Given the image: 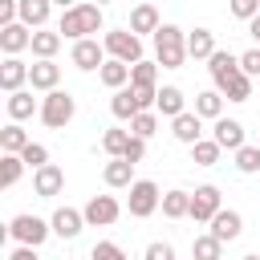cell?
<instances>
[{
  "instance_id": "obj_32",
  "label": "cell",
  "mask_w": 260,
  "mask_h": 260,
  "mask_svg": "<svg viewBox=\"0 0 260 260\" xmlns=\"http://www.w3.org/2000/svg\"><path fill=\"white\" fill-rule=\"evenodd\" d=\"M162 215H167V219L191 215V191H167V195H162Z\"/></svg>"
},
{
  "instance_id": "obj_45",
  "label": "cell",
  "mask_w": 260,
  "mask_h": 260,
  "mask_svg": "<svg viewBox=\"0 0 260 260\" xmlns=\"http://www.w3.org/2000/svg\"><path fill=\"white\" fill-rule=\"evenodd\" d=\"M8 260H41V256H37V248H28V244H16Z\"/></svg>"
},
{
  "instance_id": "obj_9",
  "label": "cell",
  "mask_w": 260,
  "mask_h": 260,
  "mask_svg": "<svg viewBox=\"0 0 260 260\" xmlns=\"http://www.w3.org/2000/svg\"><path fill=\"white\" fill-rule=\"evenodd\" d=\"M219 207H223V203H219V187H211V183L195 187V195H191V219H195V223H211V215H215Z\"/></svg>"
},
{
  "instance_id": "obj_36",
  "label": "cell",
  "mask_w": 260,
  "mask_h": 260,
  "mask_svg": "<svg viewBox=\"0 0 260 260\" xmlns=\"http://www.w3.org/2000/svg\"><path fill=\"white\" fill-rule=\"evenodd\" d=\"M154 130H158V110H142V114H134V118H130V134L150 138Z\"/></svg>"
},
{
  "instance_id": "obj_4",
  "label": "cell",
  "mask_w": 260,
  "mask_h": 260,
  "mask_svg": "<svg viewBox=\"0 0 260 260\" xmlns=\"http://www.w3.org/2000/svg\"><path fill=\"white\" fill-rule=\"evenodd\" d=\"M126 207H130V215H134V219L154 215V211L162 207L158 183H154V179H134V183H130V199H126Z\"/></svg>"
},
{
  "instance_id": "obj_17",
  "label": "cell",
  "mask_w": 260,
  "mask_h": 260,
  "mask_svg": "<svg viewBox=\"0 0 260 260\" xmlns=\"http://www.w3.org/2000/svg\"><path fill=\"white\" fill-rule=\"evenodd\" d=\"M28 69H32V65H24L20 57H4V65H0V89H4V93H16V89L28 81Z\"/></svg>"
},
{
  "instance_id": "obj_7",
  "label": "cell",
  "mask_w": 260,
  "mask_h": 260,
  "mask_svg": "<svg viewBox=\"0 0 260 260\" xmlns=\"http://www.w3.org/2000/svg\"><path fill=\"white\" fill-rule=\"evenodd\" d=\"M69 61H73L77 69L93 73V69H102V65H106V45H98V37H81V41H73Z\"/></svg>"
},
{
  "instance_id": "obj_42",
  "label": "cell",
  "mask_w": 260,
  "mask_h": 260,
  "mask_svg": "<svg viewBox=\"0 0 260 260\" xmlns=\"http://www.w3.org/2000/svg\"><path fill=\"white\" fill-rule=\"evenodd\" d=\"M142 260H175V248L167 240H154V244H146V256Z\"/></svg>"
},
{
  "instance_id": "obj_46",
  "label": "cell",
  "mask_w": 260,
  "mask_h": 260,
  "mask_svg": "<svg viewBox=\"0 0 260 260\" xmlns=\"http://www.w3.org/2000/svg\"><path fill=\"white\" fill-rule=\"evenodd\" d=\"M248 32H252V37H256V41H260V12H256V16H252V20H248Z\"/></svg>"
},
{
  "instance_id": "obj_30",
  "label": "cell",
  "mask_w": 260,
  "mask_h": 260,
  "mask_svg": "<svg viewBox=\"0 0 260 260\" xmlns=\"http://www.w3.org/2000/svg\"><path fill=\"white\" fill-rule=\"evenodd\" d=\"M219 93H223L228 102H248V98H252V77H248V73L240 69L236 77H228V81L219 85Z\"/></svg>"
},
{
  "instance_id": "obj_34",
  "label": "cell",
  "mask_w": 260,
  "mask_h": 260,
  "mask_svg": "<svg viewBox=\"0 0 260 260\" xmlns=\"http://www.w3.org/2000/svg\"><path fill=\"white\" fill-rule=\"evenodd\" d=\"M158 81V61H134L130 65V85H154Z\"/></svg>"
},
{
  "instance_id": "obj_33",
  "label": "cell",
  "mask_w": 260,
  "mask_h": 260,
  "mask_svg": "<svg viewBox=\"0 0 260 260\" xmlns=\"http://www.w3.org/2000/svg\"><path fill=\"white\" fill-rule=\"evenodd\" d=\"M219 150H223V146H219L215 138H199V142L191 146V162H195V167H215V162H219Z\"/></svg>"
},
{
  "instance_id": "obj_15",
  "label": "cell",
  "mask_w": 260,
  "mask_h": 260,
  "mask_svg": "<svg viewBox=\"0 0 260 260\" xmlns=\"http://www.w3.org/2000/svg\"><path fill=\"white\" fill-rule=\"evenodd\" d=\"M207 69H211V81H215V89H219L228 77H236V73H240V57H236V53H228V49H215V53L207 57Z\"/></svg>"
},
{
  "instance_id": "obj_12",
  "label": "cell",
  "mask_w": 260,
  "mask_h": 260,
  "mask_svg": "<svg viewBox=\"0 0 260 260\" xmlns=\"http://www.w3.org/2000/svg\"><path fill=\"white\" fill-rule=\"evenodd\" d=\"M49 223H53V236H61V240H77L81 228H85V211H77V207H57Z\"/></svg>"
},
{
  "instance_id": "obj_43",
  "label": "cell",
  "mask_w": 260,
  "mask_h": 260,
  "mask_svg": "<svg viewBox=\"0 0 260 260\" xmlns=\"http://www.w3.org/2000/svg\"><path fill=\"white\" fill-rule=\"evenodd\" d=\"M240 69H244L248 77H260V49H248V53H240Z\"/></svg>"
},
{
  "instance_id": "obj_21",
  "label": "cell",
  "mask_w": 260,
  "mask_h": 260,
  "mask_svg": "<svg viewBox=\"0 0 260 260\" xmlns=\"http://www.w3.org/2000/svg\"><path fill=\"white\" fill-rule=\"evenodd\" d=\"M8 118L12 122H24V118H32V114H41V102L28 93V89H16V93H8Z\"/></svg>"
},
{
  "instance_id": "obj_41",
  "label": "cell",
  "mask_w": 260,
  "mask_h": 260,
  "mask_svg": "<svg viewBox=\"0 0 260 260\" xmlns=\"http://www.w3.org/2000/svg\"><path fill=\"white\" fill-rule=\"evenodd\" d=\"M122 158H130V162H142V158H146V138H138V134H130V142H126V150H122Z\"/></svg>"
},
{
  "instance_id": "obj_13",
  "label": "cell",
  "mask_w": 260,
  "mask_h": 260,
  "mask_svg": "<svg viewBox=\"0 0 260 260\" xmlns=\"http://www.w3.org/2000/svg\"><path fill=\"white\" fill-rule=\"evenodd\" d=\"M171 134H175L183 146H195V142L203 138V118H199L195 110H183L179 118H171Z\"/></svg>"
},
{
  "instance_id": "obj_5",
  "label": "cell",
  "mask_w": 260,
  "mask_h": 260,
  "mask_svg": "<svg viewBox=\"0 0 260 260\" xmlns=\"http://www.w3.org/2000/svg\"><path fill=\"white\" fill-rule=\"evenodd\" d=\"M49 232H53V223L49 219H41V215H12V223H8V236L16 240V244H28V248H41L45 240H49Z\"/></svg>"
},
{
  "instance_id": "obj_48",
  "label": "cell",
  "mask_w": 260,
  "mask_h": 260,
  "mask_svg": "<svg viewBox=\"0 0 260 260\" xmlns=\"http://www.w3.org/2000/svg\"><path fill=\"white\" fill-rule=\"evenodd\" d=\"M93 4H110V0H93Z\"/></svg>"
},
{
  "instance_id": "obj_11",
  "label": "cell",
  "mask_w": 260,
  "mask_h": 260,
  "mask_svg": "<svg viewBox=\"0 0 260 260\" xmlns=\"http://www.w3.org/2000/svg\"><path fill=\"white\" fill-rule=\"evenodd\" d=\"M61 187H65V171H61L57 162H45L41 171H32V191H37L41 199L61 195Z\"/></svg>"
},
{
  "instance_id": "obj_49",
  "label": "cell",
  "mask_w": 260,
  "mask_h": 260,
  "mask_svg": "<svg viewBox=\"0 0 260 260\" xmlns=\"http://www.w3.org/2000/svg\"><path fill=\"white\" fill-rule=\"evenodd\" d=\"M244 260H260V256H244Z\"/></svg>"
},
{
  "instance_id": "obj_38",
  "label": "cell",
  "mask_w": 260,
  "mask_h": 260,
  "mask_svg": "<svg viewBox=\"0 0 260 260\" xmlns=\"http://www.w3.org/2000/svg\"><path fill=\"white\" fill-rule=\"evenodd\" d=\"M236 167H240L244 175H256V171H260V146H248V142H244V146L236 150Z\"/></svg>"
},
{
  "instance_id": "obj_39",
  "label": "cell",
  "mask_w": 260,
  "mask_h": 260,
  "mask_svg": "<svg viewBox=\"0 0 260 260\" xmlns=\"http://www.w3.org/2000/svg\"><path fill=\"white\" fill-rule=\"evenodd\" d=\"M20 158H24V162H28L32 171H41V167L49 162V146H41V142H28V146L20 150Z\"/></svg>"
},
{
  "instance_id": "obj_40",
  "label": "cell",
  "mask_w": 260,
  "mask_h": 260,
  "mask_svg": "<svg viewBox=\"0 0 260 260\" xmlns=\"http://www.w3.org/2000/svg\"><path fill=\"white\" fill-rule=\"evenodd\" d=\"M89 260H126V252H122L114 240H98L93 252H89Z\"/></svg>"
},
{
  "instance_id": "obj_3",
  "label": "cell",
  "mask_w": 260,
  "mask_h": 260,
  "mask_svg": "<svg viewBox=\"0 0 260 260\" xmlns=\"http://www.w3.org/2000/svg\"><path fill=\"white\" fill-rule=\"evenodd\" d=\"M73 114H77V102H73L69 89H49V93L41 98V122H45L49 130H65V126L73 122Z\"/></svg>"
},
{
  "instance_id": "obj_35",
  "label": "cell",
  "mask_w": 260,
  "mask_h": 260,
  "mask_svg": "<svg viewBox=\"0 0 260 260\" xmlns=\"http://www.w3.org/2000/svg\"><path fill=\"white\" fill-rule=\"evenodd\" d=\"M0 162H4V167H0V183H4V187H16V183H20V175H24V167H28V162H24V158H20V154H4V158H0Z\"/></svg>"
},
{
  "instance_id": "obj_2",
  "label": "cell",
  "mask_w": 260,
  "mask_h": 260,
  "mask_svg": "<svg viewBox=\"0 0 260 260\" xmlns=\"http://www.w3.org/2000/svg\"><path fill=\"white\" fill-rule=\"evenodd\" d=\"M154 61L162 69H183V61H187V32L179 24H162L154 32Z\"/></svg>"
},
{
  "instance_id": "obj_16",
  "label": "cell",
  "mask_w": 260,
  "mask_h": 260,
  "mask_svg": "<svg viewBox=\"0 0 260 260\" xmlns=\"http://www.w3.org/2000/svg\"><path fill=\"white\" fill-rule=\"evenodd\" d=\"M158 28H162V20H158V8H154L150 0H142L138 8H130V32H138V37L150 32V37H154Z\"/></svg>"
},
{
  "instance_id": "obj_47",
  "label": "cell",
  "mask_w": 260,
  "mask_h": 260,
  "mask_svg": "<svg viewBox=\"0 0 260 260\" xmlns=\"http://www.w3.org/2000/svg\"><path fill=\"white\" fill-rule=\"evenodd\" d=\"M53 4H61V12H65V8H73V4H81V0H53Z\"/></svg>"
},
{
  "instance_id": "obj_37",
  "label": "cell",
  "mask_w": 260,
  "mask_h": 260,
  "mask_svg": "<svg viewBox=\"0 0 260 260\" xmlns=\"http://www.w3.org/2000/svg\"><path fill=\"white\" fill-rule=\"evenodd\" d=\"M126 142H130V130H118V126H114V130H106V134H102V150H106L110 158H122Z\"/></svg>"
},
{
  "instance_id": "obj_8",
  "label": "cell",
  "mask_w": 260,
  "mask_h": 260,
  "mask_svg": "<svg viewBox=\"0 0 260 260\" xmlns=\"http://www.w3.org/2000/svg\"><path fill=\"white\" fill-rule=\"evenodd\" d=\"M81 211H85V223H89V228H110V223L122 215V203H118L114 195H93Z\"/></svg>"
},
{
  "instance_id": "obj_20",
  "label": "cell",
  "mask_w": 260,
  "mask_h": 260,
  "mask_svg": "<svg viewBox=\"0 0 260 260\" xmlns=\"http://www.w3.org/2000/svg\"><path fill=\"white\" fill-rule=\"evenodd\" d=\"M211 138H215L223 150H240V146H244V126H240L236 118H215Z\"/></svg>"
},
{
  "instance_id": "obj_18",
  "label": "cell",
  "mask_w": 260,
  "mask_h": 260,
  "mask_svg": "<svg viewBox=\"0 0 260 260\" xmlns=\"http://www.w3.org/2000/svg\"><path fill=\"white\" fill-rule=\"evenodd\" d=\"M61 41H65V37L53 32V28H32V45H28V49H32L37 61H53L57 49H61Z\"/></svg>"
},
{
  "instance_id": "obj_1",
  "label": "cell",
  "mask_w": 260,
  "mask_h": 260,
  "mask_svg": "<svg viewBox=\"0 0 260 260\" xmlns=\"http://www.w3.org/2000/svg\"><path fill=\"white\" fill-rule=\"evenodd\" d=\"M102 28V4H73V8H65L61 12V24H57V32L61 37H69V41H81V37H93Z\"/></svg>"
},
{
  "instance_id": "obj_26",
  "label": "cell",
  "mask_w": 260,
  "mask_h": 260,
  "mask_svg": "<svg viewBox=\"0 0 260 260\" xmlns=\"http://www.w3.org/2000/svg\"><path fill=\"white\" fill-rule=\"evenodd\" d=\"M110 110H114V118H122V122H130L134 114H142V106H138V98H134V89H114V98H110Z\"/></svg>"
},
{
  "instance_id": "obj_19",
  "label": "cell",
  "mask_w": 260,
  "mask_h": 260,
  "mask_svg": "<svg viewBox=\"0 0 260 260\" xmlns=\"http://www.w3.org/2000/svg\"><path fill=\"white\" fill-rule=\"evenodd\" d=\"M57 81H61V65L57 61H32V69H28V85L32 89H57Z\"/></svg>"
},
{
  "instance_id": "obj_10",
  "label": "cell",
  "mask_w": 260,
  "mask_h": 260,
  "mask_svg": "<svg viewBox=\"0 0 260 260\" xmlns=\"http://www.w3.org/2000/svg\"><path fill=\"white\" fill-rule=\"evenodd\" d=\"M32 45V28L24 24V20H12V24H0V49L8 53V57H16V53H24Z\"/></svg>"
},
{
  "instance_id": "obj_44",
  "label": "cell",
  "mask_w": 260,
  "mask_h": 260,
  "mask_svg": "<svg viewBox=\"0 0 260 260\" xmlns=\"http://www.w3.org/2000/svg\"><path fill=\"white\" fill-rule=\"evenodd\" d=\"M260 12V0H232V16H240V20H252Z\"/></svg>"
},
{
  "instance_id": "obj_6",
  "label": "cell",
  "mask_w": 260,
  "mask_h": 260,
  "mask_svg": "<svg viewBox=\"0 0 260 260\" xmlns=\"http://www.w3.org/2000/svg\"><path fill=\"white\" fill-rule=\"evenodd\" d=\"M102 45H106L110 57H118V61H126V65L142 61V37L130 32V28H110V32L102 37Z\"/></svg>"
},
{
  "instance_id": "obj_29",
  "label": "cell",
  "mask_w": 260,
  "mask_h": 260,
  "mask_svg": "<svg viewBox=\"0 0 260 260\" xmlns=\"http://www.w3.org/2000/svg\"><path fill=\"white\" fill-rule=\"evenodd\" d=\"M195 114L199 118H223V93L219 89H203V93H195Z\"/></svg>"
},
{
  "instance_id": "obj_28",
  "label": "cell",
  "mask_w": 260,
  "mask_h": 260,
  "mask_svg": "<svg viewBox=\"0 0 260 260\" xmlns=\"http://www.w3.org/2000/svg\"><path fill=\"white\" fill-rule=\"evenodd\" d=\"M49 8H53V0H20V20L28 28H45L49 24Z\"/></svg>"
},
{
  "instance_id": "obj_31",
  "label": "cell",
  "mask_w": 260,
  "mask_h": 260,
  "mask_svg": "<svg viewBox=\"0 0 260 260\" xmlns=\"http://www.w3.org/2000/svg\"><path fill=\"white\" fill-rule=\"evenodd\" d=\"M28 142H32V138L20 130V122H8V126L0 130V150H4V154H20Z\"/></svg>"
},
{
  "instance_id": "obj_22",
  "label": "cell",
  "mask_w": 260,
  "mask_h": 260,
  "mask_svg": "<svg viewBox=\"0 0 260 260\" xmlns=\"http://www.w3.org/2000/svg\"><path fill=\"white\" fill-rule=\"evenodd\" d=\"M211 53H215V32H211V28L187 32V57H191V61H207Z\"/></svg>"
},
{
  "instance_id": "obj_14",
  "label": "cell",
  "mask_w": 260,
  "mask_h": 260,
  "mask_svg": "<svg viewBox=\"0 0 260 260\" xmlns=\"http://www.w3.org/2000/svg\"><path fill=\"white\" fill-rule=\"evenodd\" d=\"M240 232H244V219H240V211H232V207H219L215 215H211V236L215 240H240Z\"/></svg>"
},
{
  "instance_id": "obj_25",
  "label": "cell",
  "mask_w": 260,
  "mask_h": 260,
  "mask_svg": "<svg viewBox=\"0 0 260 260\" xmlns=\"http://www.w3.org/2000/svg\"><path fill=\"white\" fill-rule=\"evenodd\" d=\"M98 77H102V85L122 89V85L130 81V65H126V61H118V57H106V65L98 69Z\"/></svg>"
},
{
  "instance_id": "obj_23",
  "label": "cell",
  "mask_w": 260,
  "mask_h": 260,
  "mask_svg": "<svg viewBox=\"0 0 260 260\" xmlns=\"http://www.w3.org/2000/svg\"><path fill=\"white\" fill-rule=\"evenodd\" d=\"M154 110H158L162 118H179V114L187 110V98H183V89H179V85H162V89H158V102H154Z\"/></svg>"
},
{
  "instance_id": "obj_24",
  "label": "cell",
  "mask_w": 260,
  "mask_h": 260,
  "mask_svg": "<svg viewBox=\"0 0 260 260\" xmlns=\"http://www.w3.org/2000/svg\"><path fill=\"white\" fill-rule=\"evenodd\" d=\"M134 167H138V162H130V158H110L106 171H102L106 187H130V183H134Z\"/></svg>"
},
{
  "instance_id": "obj_27",
  "label": "cell",
  "mask_w": 260,
  "mask_h": 260,
  "mask_svg": "<svg viewBox=\"0 0 260 260\" xmlns=\"http://www.w3.org/2000/svg\"><path fill=\"white\" fill-rule=\"evenodd\" d=\"M191 260H223V240H215L211 232L191 240Z\"/></svg>"
}]
</instances>
